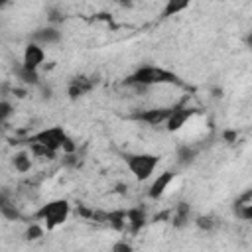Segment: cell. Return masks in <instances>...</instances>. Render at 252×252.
Here are the masks:
<instances>
[{
  "label": "cell",
  "instance_id": "603a6c76",
  "mask_svg": "<svg viewBox=\"0 0 252 252\" xmlns=\"http://www.w3.org/2000/svg\"><path fill=\"white\" fill-rule=\"evenodd\" d=\"M47 20H49L51 26H57V24H61V22L65 20V14H63L61 10H57V8H49V12H47Z\"/></svg>",
  "mask_w": 252,
  "mask_h": 252
},
{
  "label": "cell",
  "instance_id": "9a60e30c",
  "mask_svg": "<svg viewBox=\"0 0 252 252\" xmlns=\"http://www.w3.org/2000/svg\"><path fill=\"white\" fill-rule=\"evenodd\" d=\"M12 165L18 173H28L32 169V154L28 150H20L12 156Z\"/></svg>",
  "mask_w": 252,
  "mask_h": 252
},
{
  "label": "cell",
  "instance_id": "7c38bea8",
  "mask_svg": "<svg viewBox=\"0 0 252 252\" xmlns=\"http://www.w3.org/2000/svg\"><path fill=\"white\" fill-rule=\"evenodd\" d=\"M148 222V215L144 207H132L126 209V228L130 230V234H138Z\"/></svg>",
  "mask_w": 252,
  "mask_h": 252
},
{
  "label": "cell",
  "instance_id": "cb8c5ba5",
  "mask_svg": "<svg viewBox=\"0 0 252 252\" xmlns=\"http://www.w3.org/2000/svg\"><path fill=\"white\" fill-rule=\"evenodd\" d=\"M112 252H132V244H128L126 240H120L112 244Z\"/></svg>",
  "mask_w": 252,
  "mask_h": 252
},
{
  "label": "cell",
  "instance_id": "7a4b0ae2",
  "mask_svg": "<svg viewBox=\"0 0 252 252\" xmlns=\"http://www.w3.org/2000/svg\"><path fill=\"white\" fill-rule=\"evenodd\" d=\"M28 142H35V144H41L53 152H59L63 150L65 154H73L75 152V144L71 140V136L61 128V126H49V128H43L35 134H32L28 138Z\"/></svg>",
  "mask_w": 252,
  "mask_h": 252
},
{
  "label": "cell",
  "instance_id": "ac0fdd59",
  "mask_svg": "<svg viewBox=\"0 0 252 252\" xmlns=\"http://www.w3.org/2000/svg\"><path fill=\"white\" fill-rule=\"evenodd\" d=\"M16 77L24 83V85H39V73L37 71H30V69H24L22 65H18L14 69Z\"/></svg>",
  "mask_w": 252,
  "mask_h": 252
},
{
  "label": "cell",
  "instance_id": "e0dca14e",
  "mask_svg": "<svg viewBox=\"0 0 252 252\" xmlns=\"http://www.w3.org/2000/svg\"><path fill=\"white\" fill-rule=\"evenodd\" d=\"M191 0H167L163 10H161V18H171V16H177L179 12H183L185 8H189Z\"/></svg>",
  "mask_w": 252,
  "mask_h": 252
},
{
  "label": "cell",
  "instance_id": "30bf717a",
  "mask_svg": "<svg viewBox=\"0 0 252 252\" xmlns=\"http://www.w3.org/2000/svg\"><path fill=\"white\" fill-rule=\"evenodd\" d=\"M173 179H175V173H173L171 169L161 171V173L152 181V185H150V189H148V197H150V199H154V201L161 199V197H163V193L167 191V187L171 185V181H173Z\"/></svg>",
  "mask_w": 252,
  "mask_h": 252
},
{
  "label": "cell",
  "instance_id": "d6986e66",
  "mask_svg": "<svg viewBox=\"0 0 252 252\" xmlns=\"http://www.w3.org/2000/svg\"><path fill=\"white\" fill-rule=\"evenodd\" d=\"M104 220H108L112 228L124 230L126 228V211H112V213L104 215Z\"/></svg>",
  "mask_w": 252,
  "mask_h": 252
},
{
  "label": "cell",
  "instance_id": "8992f818",
  "mask_svg": "<svg viewBox=\"0 0 252 252\" xmlns=\"http://www.w3.org/2000/svg\"><path fill=\"white\" fill-rule=\"evenodd\" d=\"M45 61V51L39 43L35 41H30L26 47H24V55H22V67L24 69H30V71H37L41 67V63Z\"/></svg>",
  "mask_w": 252,
  "mask_h": 252
},
{
  "label": "cell",
  "instance_id": "3957f363",
  "mask_svg": "<svg viewBox=\"0 0 252 252\" xmlns=\"http://www.w3.org/2000/svg\"><path fill=\"white\" fill-rule=\"evenodd\" d=\"M69 213H71V205L67 199H53V201H47L45 205H41L33 213V219L41 220L47 230H53L69 219Z\"/></svg>",
  "mask_w": 252,
  "mask_h": 252
},
{
  "label": "cell",
  "instance_id": "9c48e42d",
  "mask_svg": "<svg viewBox=\"0 0 252 252\" xmlns=\"http://www.w3.org/2000/svg\"><path fill=\"white\" fill-rule=\"evenodd\" d=\"M61 37H63V33H61V30L57 28V26H43V28H37L33 33H32V41H35V43H39L41 47L43 45H55V43H59L61 41Z\"/></svg>",
  "mask_w": 252,
  "mask_h": 252
},
{
  "label": "cell",
  "instance_id": "6da1fadb",
  "mask_svg": "<svg viewBox=\"0 0 252 252\" xmlns=\"http://www.w3.org/2000/svg\"><path fill=\"white\" fill-rule=\"evenodd\" d=\"M124 85H130V87H154V85L185 87V81L171 69L158 67V65H140L124 79Z\"/></svg>",
  "mask_w": 252,
  "mask_h": 252
},
{
  "label": "cell",
  "instance_id": "2e32d148",
  "mask_svg": "<svg viewBox=\"0 0 252 252\" xmlns=\"http://www.w3.org/2000/svg\"><path fill=\"white\" fill-rule=\"evenodd\" d=\"M199 156V148L195 146H189V144H183L177 148V163L179 165H191Z\"/></svg>",
  "mask_w": 252,
  "mask_h": 252
},
{
  "label": "cell",
  "instance_id": "ffe728a7",
  "mask_svg": "<svg viewBox=\"0 0 252 252\" xmlns=\"http://www.w3.org/2000/svg\"><path fill=\"white\" fill-rule=\"evenodd\" d=\"M195 224H197L201 230L209 232V230H213V228L217 226V220H215L213 215H199V217L195 219Z\"/></svg>",
  "mask_w": 252,
  "mask_h": 252
},
{
  "label": "cell",
  "instance_id": "5b68a950",
  "mask_svg": "<svg viewBox=\"0 0 252 252\" xmlns=\"http://www.w3.org/2000/svg\"><path fill=\"white\" fill-rule=\"evenodd\" d=\"M199 110L197 108H191V106H187L185 104V100H181L179 104H175L173 108H171V114L167 116V120L163 122L165 124V130L167 132H177L191 116H195Z\"/></svg>",
  "mask_w": 252,
  "mask_h": 252
},
{
  "label": "cell",
  "instance_id": "484cf974",
  "mask_svg": "<svg viewBox=\"0 0 252 252\" xmlns=\"http://www.w3.org/2000/svg\"><path fill=\"white\" fill-rule=\"evenodd\" d=\"M134 2H136V0H116V4H118V6H124V8H130Z\"/></svg>",
  "mask_w": 252,
  "mask_h": 252
},
{
  "label": "cell",
  "instance_id": "d4e9b609",
  "mask_svg": "<svg viewBox=\"0 0 252 252\" xmlns=\"http://www.w3.org/2000/svg\"><path fill=\"white\" fill-rule=\"evenodd\" d=\"M236 136H238V132H236V130H224V132H222V138H224L226 142H234V140H236Z\"/></svg>",
  "mask_w": 252,
  "mask_h": 252
},
{
  "label": "cell",
  "instance_id": "4fadbf2b",
  "mask_svg": "<svg viewBox=\"0 0 252 252\" xmlns=\"http://www.w3.org/2000/svg\"><path fill=\"white\" fill-rule=\"evenodd\" d=\"M0 215L6 220H20L22 219V215H20L18 207L14 205V201H12L8 191H0Z\"/></svg>",
  "mask_w": 252,
  "mask_h": 252
},
{
  "label": "cell",
  "instance_id": "ba28073f",
  "mask_svg": "<svg viewBox=\"0 0 252 252\" xmlns=\"http://www.w3.org/2000/svg\"><path fill=\"white\" fill-rule=\"evenodd\" d=\"M171 108L173 106H159V108H148V110H138L132 114L134 120H140V122H146L150 126H159L167 120V116L171 114Z\"/></svg>",
  "mask_w": 252,
  "mask_h": 252
},
{
  "label": "cell",
  "instance_id": "7402d4cb",
  "mask_svg": "<svg viewBox=\"0 0 252 252\" xmlns=\"http://www.w3.org/2000/svg\"><path fill=\"white\" fill-rule=\"evenodd\" d=\"M12 114H14V106H12V102H8V100H0V126L6 124V122L10 120Z\"/></svg>",
  "mask_w": 252,
  "mask_h": 252
},
{
  "label": "cell",
  "instance_id": "277c9868",
  "mask_svg": "<svg viewBox=\"0 0 252 252\" xmlns=\"http://www.w3.org/2000/svg\"><path fill=\"white\" fill-rule=\"evenodd\" d=\"M159 156L158 154H126L124 156V163L128 167V171L134 175L136 181H148L154 173V169L159 163Z\"/></svg>",
  "mask_w": 252,
  "mask_h": 252
},
{
  "label": "cell",
  "instance_id": "8fae6325",
  "mask_svg": "<svg viewBox=\"0 0 252 252\" xmlns=\"http://www.w3.org/2000/svg\"><path fill=\"white\" fill-rule=\"evenodd\" d=\"M232 215L240 220L252 219V189H246L242 195H238L232 201Z\"/></svg>",
  "mask_w": 252,
  "mask_h": 252
},
{
  "label": "cell",
  "instance_id": "44dd1931",
  "mask_svg": "<svg viewBox=\"0 0 252 252\" xmlns=\"http://www.w3.org/2000/svg\"><path fill=\"white\" fill-rule=\"evenodd\" d=\"M43 236V226H39L37 222H32L28 228H26V232H24V238L26 240H37V238H41Z\"/></svg>",
  "mask_w": 252,
  "mask_h": 252
},
{
  "label": "cell",
  "instance_id": "52a82bcc",
  "mask_svg": "<svg viewBox=\"0 0 252 252\" xmlns=\"http://www.w3.org/2000/svg\"><path fill=\"white\" fill-rule=\"evenodd\" d=\"M96 85V79L94 77H89V75H77L69 81V87H67V94L71 100H77L81 96H85L87 93H91Z\"/></svg>",
  "mask_w": 252,
  "mask_h": 252
},
{
  "label": "cell",
  "instance_id": "5bb4252c",
  "mask_svg": "<svg viewBox=\"0 0 252 252\" xmlns=\"http://www.w3.org/2000/svg\"><path fill=\"white\" fill-rule=\"evenodd\" d=\"M189 219H191V207H189V203L181 201V203L173 209L171 224H173L175 228H183V226H187V224H189Z\"/></svg>",
  "mask_w": 252,
  "mask_h": 252
},
{
  "label": "cell",
  "instance_id": "4316f807",
  "mask_svg": "<svg viewBox=\"0 0 252 252\" xmlns=\"http://www.w3.org/2000/svg\"><path fill=\"white\" fill-rule=\"evenodd\" d=\"M8 4H10V0H0V10H2V8H6Z\"/></svg>",
  "mask_w": 252,
  "mask_h": 252
}]
</instances>
